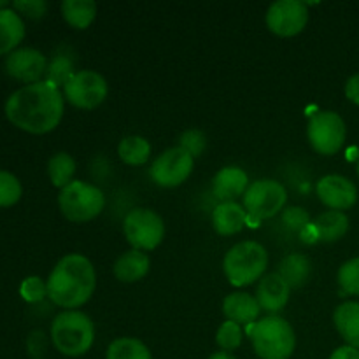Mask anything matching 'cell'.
<instances>
[{
    "mask_svg": "<svg viewBox=\"0 0 359 359\" xmlns=\"http://www.w3.org/2000/svg\"><path fill=\"white\" fill-rule=\"evenodd\" d=\"M65 109L63 91L48 81L27 84L9 95L4 105L11 125L32 135H44L60 125Z\"/></svg>",
    "mask_w": 359,
    "mask_h": 359,
    "instance_id": "1",
    "label": "cell"
},
{
    "mask_svg": "<svg viewBox=\"0 0 359 359\" xmlns=\"http://www.w3.org/2000/svg\"><path fill=\"white\" fill-rule=\"evenodd\" d=\"M46 286L53 304L67 311H76L93 297L97 287L95 266L86 256L67 255L51 270Z\"/></svg>",
    "mask_w": 359,
    "mask_h": 359,
    "instance_id": "2",
    "label": "cell"
},
{
    "mask_svg": "<svg viewBox=\"0 0 359 359\" xmlns=\"http://www.w3.org/2000/svg\"><path fill=\"white\" fill-rule=\"evenodd\" d=\"M51 342L63 356L86 354L95 342V325L79 311H63L51 325Z\"/></svg>",
    "mask_w": 359,
    "mask_h": 359,
    "instance_id": "3",
    "label": "cell"
},
{
    "mask_svg": "<svg viewBox=\"0 0 359 359\" xmlns=\"http://www.w3.org/2000/svg\"><path fill=\"white\" fill-rule=\"evenodd\" d=\"M252 349L262 359H290L297 337L290 323L280 316H266L249 328Z\"/></svg>",
    "mask_w": 359,
    "mask_h": 359,
    "instance_id": "4",
    "label": "cell"
},
{
    "mask_svg": "<svg viewBox=\"0 0 359 359\" xmlns=\"http://www.w3.org/2000/svg\"><path fill=\"white\" fill-rule=\"evenodd\" d=\"M269 266V252L259 242L244 241L224 255L223 270L231 286L244 287L262 280Z\"/></svg>",
    "mask_w": 359,
    "mask_h": 359,
    "instance_id": "5",
    "label": "cell"
},
{
    "mask_svg": "<svg viewBox=\"0 0 359 359\" xmlns=\"http://www.w3.org/2000/svg\"><path fill=\"white\" fill-rule=\"evenodd\" d=\"M58 207L65 219L72 223H88L100 216L105 207V196L100 188L83 181H72L60 189Z\"/></svg>",
    "mask_w": 359,
    "mask_h": 359,
    "instance_id": "6",
    "label": "cell"
},
{
    "mask_svg": "<svg viewBox=\"0 0 359 359\" xmlns=\"http://www.w3.org/2000/svg\"><path fill=\"white\" fill-rule=\"evenodd\" d=\"M249 217V223H259L263 219L277 216L284 209L287 200L286 188L273 179H259L249 184L242 196Z\"/></svg>",
    "mask_w": 359,
    "mask_h": 359,
    "instance_id": "7",
    "label": "cell"
},
{
    "mask_svg": "<svg viewBox=\"0 0 359 359\" xmlns=\"http://www.w3.org/2000/svg\"><path fill=\"white\" fill-rule=\"evenodd\" d=\"M123 233L137 251H153L163 242L165 223L160 214L146 207H137L125 216Z\"/></svg>",
    "mask_w": 359,
    "mask_h": 359,
    "instance_id": "8",
    "label": "cell"
},
{
    "mask_svg": "<svg viewBox=\"0 0 359 359\" xmlns=\"http://www.w3.org/2000/svg\"><path fill=\"white\" fill-rule=\"evenodd\" d=\"M347 128L344 119L333 111H319L309 119L307 139L316 153L333 156L346 142Z\"/></svg>",
    "mask_w": 359,
    "mask_h": 359,
    "instance_id": "9",
    "label": "cell"
},
{
    "mask_svg": "<svg viewBox=\"0 0 359 359\" xmlns=\"http://www.w3.org/2000/svg\"><path fill=\"white\" fill-rule=\"evenodd\" d=\"M63 90V98L70 105L84 111L97 109L98 105L104 104L107 98L109 86L107 81L102 74L95 70H77L72 77L65 83Z\"/></svg>",
    "mask_w": 359,
    "mask_h": 359,
    "instance_id": "10",
    "label": "cell"
},
{
    "mask_svg": "<svg viewBox=\"0 0 359 359\" xmlns=\"http://www.w3.org/2000/svg\"><path fill=\"white\" fill-rule=\"evenodd\" d=\"M195 158L182 147H170L163 151L151 165L149 175L154 184L161 188H177L191 175Z\"/></svg>",
    "mask_w": 359,
    "mask_h": 359,
    "instance_id": "11",
    "label": "cell"
},
{
    "mask_svg": "<svg viewBox=\"0 0 359 359\" xmlns=\"http://www.w3.org/2000/svg\"><path fill=\"white\" fill-rule=\"evenodd\" d=\"M266 27L279 37H294L309 23V7L300 0H277L266 11Z\"/></svg>",
    "mask_w": 359,
    "mask_h": 359,
    "instance_id": "12",
    "label": "cell"
},
{
    "mask_svg": "<svg viewBox=\"0 0 359 359\" xmlns=\"http://www.w3.org/2000/svg\"><path fill=\"white\" fill-rule=\"evenodd\" d=\"M48 58L44 53L34 48H18L11 55L6 56L4 70L9 77L20 81V83L35 84L44 81L46 70H48Z\"/></svg>",
    "mask_w": 359,
    "mask_h": 359,
    "instance_id": "13",
    "label": "cell"
},
{
    "mask_svg": "<svg viewBox=\"0 0 359 359\" xmlns=\"http://www.w3.org/2000/svg\"><path fill=\"white\" fill-rule=\"evenodd\" d=\"M316 193L321 203L330 210H349L358 200V189L353 181L339 174L325 175L316 184Z\"/></svg>",
    "mask_w": 359,
    "mask_h": 359,
    "instance_id": "14",
    "label": "cell"
},
{
    "mask_svg": "<svg viewBox=\"0 0 359 359\" xmlns=\"http://www.w3.org/2000/svg\"><path fill=\"white\" fill-rule=\"evenodd\" d=\"M291 287L279 273H266L262 277L256 290V300H258L262 311L270 312L276 316L277 312L283 311L290 302Z\"/></svg>",
    "mask_w": 359,
    "mask_h": 359,
    "instance_id": "15",
    "label": "cell"
},
{
    "mask_svg": "<svg viewBox=\"0 0 359 359\" xmlns=\"http://www.w3.org/2000/svg\"><path fill=\"white\" fill-rule=\"evenodd\" d=\"M249 188V177L242 168L224 167L214 175L212 195L223 202H237L238 196H244Z\"/></svg>",
    "mask_w": 359,
    "mask_h": 359,
    "instance_id": "16",
    "label": "cell"
},
{
    "mask_svg": "<svg viewBox=\"0 0 359 359\" xmlns=\"http://www.w3.org/2000/svg\"><path fill=\"white\" fill-rule=\"evenodd\" d=\"M258 300L252 294L244 291H235L230 293L223 300V314L226 316V321H233L241 326H252L259 318Z\"/></svg>",
    "mask_w": 359,
    "mask_h": 359,
    "instance_id": "17",
    "label": "cell"
},
{
    "mask_svg": "<svg viewBox=\"0 0 359 359\" xmlns=\"http://www.w3.org/2000/svg\"><path fill=\"white\" fill-rule=\"evenodd\" d=\"M248 223V212L237 202L217 203L216 209L212 210V226L221 237H230V235L238 233V231L244 230Z\"/></svg>",
    "mask_w": 359,
    "mask_h": 359,
    "instance_id": "18",
    "label": "cell"
},
{
    "mask_svg": "<svg viewBox=\"0 0 359 359\" xmlns=\"http://www.w3.org/2000/svg\"><path fill=\"white\" fill-rule=\"evenodd\" d=\"M27 28L25 21L13 7L0 9V56H7L20 48Z\"/></svg>",
    "mask_w": 359,
    "mask_h": 359,
    "instance_id": "19",
    "label": "cell"
},
{
    "mask_svg": "<svg viewBox=\"0 0 359 359\" xmlns=\"http://www.w3.org/2000/svg\"><path fill=\"white\" fill-rule=\"evenodd\" d=\"M149 256L142 251H137V249H130V251L123 252L114 263V277L119 283H139L140 279L147 276L149 272Z\"/></svg>",
    "mask_w": 359,
    "mask_h": 359,
    "instance_id": "20",
    "label": "cell"
},
{
    "mask_svg": "<svg viewBox=\"0 0 359 359\" xmlns=\"http://www.w3.org/2000/svg\"><path fill=\"white\" fill-rule=\"evenodd\" d=\"M333 323L347 346L359 349V302H346L339 305L333 314Z\"/></svg>",
    "mask_w": 359,
    "mask_h": 359,
    "instance_id": "21",
    "label": "cell"
},
{
    "mask_svg": "<svg viewBox=\"0 0 359 359\" xmlns=\"http://www.w3.org/2000/svg\"><path fill=\"white\" fill-rule=\"evenodd\" d=\"M312 226L318 235V241L337 242L349 231V217L340 210H326L316 217Z\"/></svg>",
    "mask_w": 359,
    "mask_h": 359,
    "instance_id": "22",
    "label": "cell"
},
{
    "mask_svg": "<svg viewBox=\"0 0 359 359\" xmlns=\"http://www.w3.org/2000/svg\"><path fill=\"white\" fill-rule=\"evenodd\" d=\"M62 16L76 30H86L97 18V4L93 0H63Z\"/></svg>",
    "mask_w": 359,
    "mask_h": 359,
    "instance_id": "23",
    "label": "cell"
},
{
    "mask_svg": "<svg viewBox=\"0 0 359 359\" xmlns=\"http://www.w3.org/2000/svg\"><path fill=\"white\" fill-rule=\"evenodd\" d=\"M277 273L290 284V287L304 286L311 276V259L302 252H291L280 262Z\"/></svg>",
    "mask_w": 359,
    "mask_h": 359,
    "instance_id": "24",
    "label": "cell"
},
{
    "mask_svg": "<svg viewBox=\"0 0 359 359\" xmlns=\"http://www.w3.org/2000/svg\"><path fill=\"white\" fill-rule=\"evenodd\" d=\"M119 160L130 167H140L147 163L151 158L149 140L140 135H128L119 142L118 146Z\"/></svg>",
    "mask_w": 359,
    "mask_h": 359,
    "instance_id": "25",
    "label": "cell"
},
{
    "mask_svg": "<svg viewBox=\"0 0 359 359\" xmlns=\"http://www.w3.org/2000/svg\"><path fill=\"white\" fill-rule=\"evenodd\" d=\"M74 174H76V161L65 151L53 154L48 161V175L49 181L55 188L63 189L74 181Z\"/></svg>",
    "mask_w": 359,
    "mask_h": 359,
    "instance_id": "26",
    "label": "cell"
},
{
    "mask_svg": "<svg viewBox=\"0 0 359 359\" xmlns=\"http://www.w3.org/2000/svg\"><path fill=\"white\" fill-rule=\"evenodd\" d=\"M105 359H153L151 351L133 337H121L111 342Z\"/></svg>",
    "mask_w": 359,
    "mask_h": 359,
    "instance_id": "27",
    "label": "cell"
},
{
    "mask_svg": "<svg viewBox=\"0 0 359 359\" xmlns=\"http://www.w3.org/2000/svg\"><path fill=\"white\" fill-rule=\"evenodd\" d=\"M74 62L67 55H56L51 62L48 63L44 81L55 84L56 88L65 86L67 81L74 76Z\"/></svg>",
    "mask_w": 359,
    "mask_h": 359,
    "instance_id": "28",
    "label": "cell"
},
{
    "mask_svg": "<svg viewBox=\"0 0 359 359\" xmlns=\"http://www.w3.org/2000/svg\"><path fill=\"white\" fill-rule=\"evenodd\" d=\"M23 195L20 179L7 170H0V209L16 205Z\"/></svg>",
    "mask_w": 359,
    "mask_h": 359,
    "instance_id": "29",
    "label": "cell"
},
{
    "mask_svg": "<svg viewBox=\"0 0 359 359\" xmlns=\"http://www.w3.org/2000/svg\"><path fill=\"white\" fill-rule=\"evenodd\" d=\"M337 280L344 294L359 297V258H353L344 263L337 273Z\"/></svg>",
    "mask_w": 359,
    "mask_h": 359,
    "instance_id": "30",
    "label": "cell"
},
{
    "mask_svg": "<svg viewBox=\"0 0 359 359\" xmlns=\"http://www.w3.org/2000/svg\"><path fill=\"white\" fill-rule=\"evenodd\" d=\"M216 342L217 346L221 347V351H226V353H231L237 347H241L242 344V328L241 325L233 321H224L223 325L219 326L216 333Z\"/></svg>",
    "mask_w": 359,
    "mask_h": 359,
    "instance_id": "31",
    "label": "cell"
},
{
    "mask_svg": "<svg viewBox=\"0 0 359 359\" xmlns=\"http://www.w3.org/2000/svg\"><path fill=\"white\" fill-rule=\"evenodd\" d=\"M20 297L23 298L27 304H39L48 297V286L44 280L37 276H30L23 279L20 284Z\"/></svg>",
    "mask_w": 359,
    "mask_h": 359,
    "instance_id": "32",
    "label": "cell"
},
{
    "mask_svg": "<svg viewBox=\"0 0 359 359\" xmlns=\"http://www.w3.org/2000/svg\"><path fill=\"white\" fill-rule=\"evenodd\" d=\"M283 224L290 231H294V233H304L309 226H311V216L305 209L302 207H290L283 212Z\"/></svg>",
    "mask_w": 359,
    "mask_h": 359,
    "instance_id": "33",
    "label": "cell"
},
{
    "mask_svg": "<svg viewBox=\"0 0 359 359\" xmlns=\"http://www.w3.org/2000/svg\"><path fill=\"white\" fill-rule=\"evenodd\" d=\"M179 147H182L193 158H198L207 147V137L200 130H186L179 139Z\"/></svg>",
    "mask_w": 359,
    "mask_h": 359,
    "instance_id": "34",
    "label": "cell"
},
{
    "mask_svg": "<svg viewBox=\"0 0 359 359\" xmlns=\"http://www.w3.org/2000/svg\"><path fill=\"white\" fill-rule=\"evenodd\" d=\"M18 14L30 18V20H41L46 13H48V4L44 0H16L11 4Z\"/></svg>",
    "mask_w": 359,
    "mask_h": 359,
    "instance_id": "35",
    "label": "cell"
},
{
    "mask_svg": "<svg viewBox=\"0 0 359 359\" xmlns=\"http://www.w3.org/2000/svg\"><path fill=\"white\" fill-rule=\"evenodd\" d=\"M27 346H28V351H30L32 356H34L35 359H39L37 358L39 354L44 353V349H46V337H44V333H42V332L30 333V337H28Z\"/></svg>",
    "mask_w": 359,
    "mask_h": 359,
    "instance_id": "36",
    "label": "cell"
},
{
    "mask_svg": "<svg viewBox=\"0 0 359 359\" xmlns=\"http://www.w3.org/2000/svg\"><path fill=\"white\" fill-rule=\"evenodd\" d=\"M346 97L347 100L359 105V74H354L346 83Z\"/></svg>",
    "mask_w": 359,
    "mask_h": 359,
    "instance_id": "37",
    "label": "cell"
},
{
    "mask_svg": "<svg viewBox=\"0 0 359 359\" xmlns=\"http://www.w3.org/2000/svg\"><path fill=\"white\" fill-rule=\"evenodd\" d=\"M330 359H359V349L356 347H351V346H342L339 349H335L332 353Z\"/></svg>",
    "mask_w": 359,
    "mask_h": 359,
    "instance_id": "38",
    "label": "cell"
},
{
    "mask_svg": "<svg viewBox=\"0 0 359 359\" xmlns=\"http://www.w3.org/2000/svg\"><path fill=\"white\" fill-rule=\"evenodd\" d=\"M209 359H237V358H235L231 353H226V351H217V353H214Z\"/></svg>",
    "mask_w": 359,
    "mask_h": 359,
    "instance_id": "39",
    "label": "cell"
},
{
    "mask_svg": "<svg viewBox=\"0 0 359 359\" xmlns=\"http://www.w3.org/2000/svg\"><path fill=\"white\" fill-rule=\"evenodd\" d=\"M11 4L6 2V0H0V9H6V7H9Z\"/></svg>",
    "mask_w": 359,
    "mask_h": 359,
    "instance_id": "40",
    "label": "cell"
},
{
    "mask_svg": "<svg viewBox=\"0 0 359 359\" xmlns=\"http://www.w3.org/2000/svg\"><path fill=\"white\" fill-rule=\"evenodd\" d=\"M356 172H358V177H359V158H358V163H356Z\"/></svg>",
    "mask_w": 359,
    "mask_h": 359,
    "instance_id": "41",
    "label": "cell"
}]
</instances>
